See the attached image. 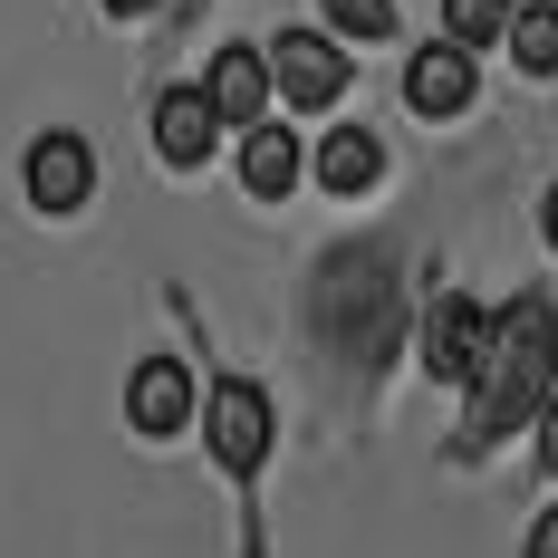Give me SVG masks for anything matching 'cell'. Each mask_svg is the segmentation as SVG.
Instances as JSON below:
<instances>
[{
    "instance_id": "obj_15",
    "label": "cell",
    "mask_w": 558,
    "mask_h": 558,
    "mask_svg": "<svg viewBox=\"0 0 558 558\" xmlns=\"http://www.w3.org/2000/svg\"><path fill=\"white\" fill-rule=\"evenodd\" d=\"M530 434H539V472H549V482H558V386H549V404L530 414Z\"/></svg>"
},
{
    "instance_id": "obj_14",
    "label": "cell",
    "mask_w": 558,
    "mask_h": 558,
    "mask_svg": "<svg viewBox=\"0 0 558 558\" xmlns=\"http://www.w3.org/2000/svg\"><path fill=\"white\" fill-rule=\"evenodd\" d=\"M501 29H510V0H444V39L452 49H501Z\"/></svg>"
},
{
    "instance_id": "obj_9",
    "label": "cell",
    "mask_w": 558,
    "mask_h": 558,
    "mask_svg": "<svg viewBox=\"0 0 558 558\" xmlns=\"http://www.w3.org/2000/svg\"><path fill=\"white\" fill-rule=\"evenodd\" d=\"M155 155H165V173H203L222 155V116H213L203 87H165L155 97Z\"/></svg>"
},
{
    "instance_id": "obj_11",
    "label": "cell",
    "mask_w": 558,
    "mask_h": 558,
    "mask_svg": "<svg viewBox=\"0 0 558 558\" xmlns=\"http://www.w3.org/2000/svg\"><path fill=\"white\" fill-rule=\"evenodd\" d=\"M308 173L328 183L337 203H366V193L386 183V135H376V125H328L318 155H308Z\"/></svg>"
},
{
    "instance_id": "obj_4",
    "label": "cell",
    "mask_w": 558,
    "mask_h": 558,
    "mask_svg": "<svg viewBox=\"0 0 558 558\" xmlns=\"http://www.w3.org/2000/svg\"><path fill=\"white\" fill-rule=\"evenodd\" d=\"M20 193H29V213H49V222L87 213V203H97V145L68 135V125L29 135V155H20Z\"/></svg>"
},
{
    "instance_id": "obj_1",
    "label": "cell",
    "mask_w": 558,
    "mask_h": 558,
    "mask_svg": "<svg viewBox=\"0 0 558 558\" xmlns=\"http://www.w3.org/2000/svg\"><path fill=\"white\" fill-rule=\"evenodd\" d=\"M549 386H558V299L549 289H520L510 308H492V347H482V366L462 386L452 462H482L510 434H530V414L549 404Z\"/></svg>"
},
{
    "instance_id": "obj_12",
    "label": "cell",
    "mask_w": 558,
    "mask_h": 558,
    "mask_svg": "<svg viewBox=\"0 0 558 558\" xmlns=\"http://www.w3.org/2000/svg\"><path fill=\"white\" fill-rule=\"evenodd\" d=\"M501 49H510L520 77H558V0H520L510 29H501Z\"/></svg>"
},
{
    "instance_id": "obj_10",
    "label": "cell",
    "mask_w": 558,
    "mask_h": 558,
    "mask_svg": "<svg viewBox=\"0 0 558 558\" xmlns=\"http://www.w3.org/2000/svg\"><path fill=\"white\" fill-rule=\"evenodd\" d=\"M299 183H308V145H299L279 116L241 125V193H251V203H289Z\"/></svg>"
},
{
    "instance_id": "obj_3",
    "label": "cell",
    "mask_w": 558,
    "mask_h": 558,
    "mask_svg": "<svg viewBox=\"0 0 558 558\" xmlns=\"http://www.w3.org/2000/svg\"><path fill=\"white\" fill-rule=\"evenodd\" d=\"M260 58H270V97L299 116H337V97L356 87V58L337 29H279V39H260Z\"/></svg>"
},
{
    "instance_id": "obj_16",
    "label": "cell",
    "mask_w": 558,
    "mask_h": 558,
    "mask_svg": "<svg viewBox=\"0 0 558 558\" xmlns=\"http://www.w3.org/2000/svg\"><path fill=\"white\" fill-rule=\"evenodd\" d=\"M520 558H558V501L530 520V539H520Z\"/></svg>"
},
{
    "instance_id": "obj_18",
    "label": "cell",
    "mask_w": 558,
    "mask_h": 558,
    "mask_svg": "<svg viewBox=\"0 0 558 558\" xmlns=\"http://www.w3.org/2000/svg\"><path fill=\"white\" fill-rule=\"evenodd\" d=\"M116 20H145V10H165V0H107Z\"/></svg>"
},
{
    "instance_id": "obj_6",
    "label": "cell",
    "mask_w": 558,
    "mask_h": 558,
    "mask_svg": "<svg viewBox=\"0 0 558 558\" xmlns=\"http://www.w3.org/2000/svg\"><path fill=\"white\" fill-rule=\"evenodd\" d=\"M193 414H203V386H193V366H183V356H145V366L125 376V424H135L145 444L193 434Z\"/></svg>"
},
{
    "instance_id": "obj_13",
    "label": "cell",
    "mask_w": 558,
    "mask_h": 558,
    "mask_svg": "<svg viewBox=\"0 0 558 558\" xmlns=\"http://www.w3.org/2000/svg\"><path fill=\"white\" fill-rule=\"evenodd\" d=\"M318 20H328L347 49H376V39L404 29V10H395V0H318Z\"/></svg>"
},
{
    "instance_id": "obj_17",
    "label": "cell",
    "mask_w": 558,
    "mask_h": 558,
    "mask_svg": "<svg viewBox=\"0 0 558 558\" xmlns=\"http://www.w3.org/2000/svg\"><path fill=\"white\" fill-rule=\"evenodd\" d=\"M539 241L558 251V183H549V203H539Z\"/></svg>"
},
{
    "instance_id": "obj_7",
    "label": "cell",
    "mask_w": 558,
    "mask_h": 558,
    "mask_svg": "<svg viewBox=\"0 0 558 558\" xmlns=\"http://www.w3.org/2000/svg\"><path fill=\"white\" fill-rule=\"evenodd\" d=\"M482 97V58L452 49V39H424V49L404 58V107L424 116V125H452V116H472Z\"/></svg>"
},
{
    "instance_id": "obj_5",
    "label": "cell",
    "mask_w": 558,
    "mask_h": 558,
    "mask_svg": "<svg viewBox=\"0 0 558 558\" xmlns=\"http://www.w3.org/2000/svg\"><path fill=\"white\" fill-rule=\"evenodd\" d=\"M482 347H492V308H482L472 289H444V299L424 308V328H414V366H424L434 386H472Z\"/></svg>"
},
{
    "instance_id": "obj_8",
    "label": "cell",
    "mask_w": 558,
    "mask_h": 558,
    "mask_svg": "<svg viewBox=\"0 0 558 558\" xmlns=\"http://www.w3.org/2000/svg\"><path fill=\"white\" fill-rule=\"evenodd\" d=\"M193 87L213 97V116H222V135H241V125H260V116L279 107V97H270V58L251 49V39H231V49H213V68H203Z\"/></svg>"
},
{
    "instance_id": "obj_2",
    "label": "cell",
    "mask_w": 558,
    "mask_h": 558,
    "mask_svg": "<svg viewBox=\"0 0 558 558\" xmlns=\"http://www.w3.org/2000/svg\"><path fill=\"white\" fill-rule=\"evenodd\" d=\"M203 444H213V462H222L241 492H260V472H270V444H279V404L260 376H213L203 386Z\"/></svg>"
}]
</instances>
